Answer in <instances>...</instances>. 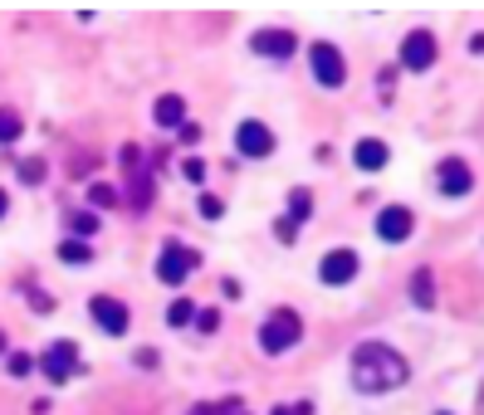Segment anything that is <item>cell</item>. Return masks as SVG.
<instances>
[{"label":"cell","mask_w":484,"mask_h":415,"mask_svg":"<svg viewBox=\"0 0 484 415\" xmlns=\"http://www.w3.org/2000/svg\"><path fill=\"white\" fill-rule=\"evenodd\" d=\"M406 377H411V367L396 347H387V342H357L353 347V386L363 396L396 391V386H406Z\"/></svg>","instance_id":"cell-1"},{"label":"cell","mask_w":484,"mask_h":415,"mask_svg":"<svg viewBox=\"0 0 484 415\" xmlns=\"http://www.w3.org/2000/svg\"><path fill=\"white\" fill-rule=\"evenodd\" d=\"M298 337H304V323H298V313H294V308H274V313L264 318V328H260V347L270 352V357L289 352Z\"/></svg>","instance_id":"cell-2"},{"label":"cell","mask_w":484,"mask_h":415,"mask_svg":"<svg viewBox=\"0 0 484 415\" xmlns=\"http://www.w3.org/2000/svg\"><path fill=\"white\" fill-rule=\"evenodd\" d=\"M308 69H313L318 88H343L347 83V59L338 54V45H328V39L308 45Z\"/></svg>","instance_id":"cell-3"},{"label":"cell","mask_w":484,"mask_h":415,"mask_svg":"<svg viewBox=\"0 0 484 415\" xmlns=\"http://www.w3.org/2000/svg\"><path fill=\"white\" fill-rule=\"evenodd\" d=\"M196 264H201V254H196L191 245L171 240V245H162V254H157V278H162V284H171V288H181L196 274Z\"/></svg>","instance_id":"cell-4"},{"label":"cell","mask_w":484,"mask_h":415,"mask_svg":"<svg viewBox=\"0 0 484 415\" xmlns=\"http://www.w3.org/2000/svg\"><path fill=\"white\" fill-rule=\"evenodd\" d=\"M235 152H240V157H250V162H264L274 152V132L264 128L260 118H245L240 128H235Z\"/></svg>","instance_id":"cell-5"},{"label":"cell","mask_w":484,"mask_h":415,"mask_svg":"<svg viewBox=\"0 0 484 415\" xmlns=\"http://www.w3.org/2000/svg\"><path fill=\"white\" fill-rule=\"evenodd\" d=\"M430 64H436V35H430V29H411V35L401 39V69L426 74Z\"/></svg>","instance_id":"cell-6"},{"label":"cell","mask_w":484,"mask_h":415,"mask_svg":"<svg viewBox=\"0 0 484 415\" xmlns=\"http://www.w3.org/2000/svg\"><path fill=\"white\" fill-rule=\"evenodd\" d=\"M39 367H45V377L54 381V386H64V381L79 371V347H74V342H49Z\"/></svg>","instance_id":"cell-7"},{"label":"cell","mask_w":484,"mask_h":415,"mask_svg":"<svg viewBox=\"0 0 484 415\" xmlns=\"http://www.w3.org/2000/svg\"><path fill=\"white\" fill-rule=\"evenodd\" d=\"M470 186H475V171H470L460 157H446V162L436 166V191L440 195H450V201H455V195H470Z\"/></svg>","instance_id":"cell-8"},{"label":"cell","mask_w":484,"mask_h":415,"mask_svg":"<svg viewBox=\"0 0 484 415\" xmlns=\"http://www.w3.org/2000/svg\"><path fill=\"white\" fill-rule=\"evenodd\" d=\"M318 278H323L328 288L353 284V278H357V254H353V249H328L323 264H318Z\"/></svg>","instance_id":"cell-9"},{"label":"cell","mask_w":484,"mask_h":415,"mask_svg":"<svg viewBox=\"0 0 484 415\" xmlns=\"http://www.w3.org/2000/svg\"><path fill=\"white\" fill-rule=\"evenodd\" d=\"M88 313H94V323H98V332H108V337H122V332H128V303H118V298H94V303H88Z\"/></svg>","instance_id":"cell-10"},{"label":"cell","mask_w":484,"mask_h":415,"mask_svg":"<svg viewBox=\"0 0 484 415\" xmlns=\"http://www.w3.org/2000/svg\"><path fill=\"white\" fill-rule=\"evenodd\" d=\"M411 230H416V220H411L406 205H382V211H377V235H382L387 245H401Z\"/></svg>","instance_id":"cell-11"},{"label":"cell","mask_w":484,"mask_h":415,"mask_svg":"<svg viewBox=\"0 0 484 415\" xmlns=\"http://www.w3.org/2000/svg\"><path fill=\"white\" fill-rule=\"evenodd\" d=\"M255 54H264V59H289L294 49H298V39L289 35V29H255Z\"/></svg>","instance_id":"cell-12"},{"label":"cell","mask_w":484,"mask_h":415,"mask_svg":"<svg viewBox=\"0 0 484 415\" xmlns=\"http://www.w3.org/2000/svg\"><path fill=\"white\" fill-rule=\"evenodd\" d=\"M152 118H157V128H181V122H187V98H181V93H162V98L152 103Z\"/></svg>","instance_id":"cell-13"},{"label":"cell","mask_w":484,"mask_h":415,"mask_svg":"<svg viewBox=\"0 0 484 415\" xmlns=\"http://www.w3.org/2000/svg\"><path fill=\"white\" fill-rule=\"evenodd\" d=\"M387 157H391L387 142H377V137H363V142H357V152H353V162L363 166V171H382Z\"/></svg>","instance_id":"cell-14"},{"label":"cell","mask_w":484,"mask_h":415,"mask_svg":"<svg viewBox=\"0 0 484 415\" xmlns=\"http://www.w3.org/2000/svg\"><path fill=\"white\" fill-rule=\"evenodd\" d=\"M411 298H416V308H430V303H436V284H430V269H416V278H411Z\"/></svg>","instance_id":"cell-15"},{"label":"cell","mask_w":484,"mask_h":415,"mask_svg":"<svg viewBox=\"0 0 484 415\" xmlns=\"http://www.w3.org/2000/svg\"><path fill=\"white\" fill-rule=\"evenodd\" d=\"M20 132H25V118H20L15 108H0V147H10Z\"/></svg>","instance_id":"cell-16"},{"label":"cell","mask_w":484,"mask_h":415,"mask_svg":"<svg viewBox=\"0 0 484 415\" xmlns=\"http://www.w3.org/2000/svg\"><path fill=\"white\" fill-rule=\"evenodd\" d=\"M59 259H64V264H88L94 249H88L84 240H59Z\"/></svg>","instance_id":"cell-17"},{"label":"cell","mask_w":484,"mask_h":415,"mask_svg":"<svg viewBox=\"0 0 484 415\" xmlns=\"http://www.w3.org/2000/svg\"><path fill=\"white\" fill-rule=\"evenodd\" d=\"M308 215H313V195H308V191H289V220L304 225Z\"/></svg>","instance_id":"cell-18"},{"label":"cell","mask_w":484,"mask_h":415,"mask_svg":"<svg viewBox=\"0 0 484 415\" xmlns=\"http://www.w3.org/2000/svg\"><path fill=\"white\" fill-rule=\"evenodd\" d=\"M88 205H94V211H108V205H118V191H113V186H88Z\"/></svg>","instance_id":"cell-19"},{"label":"cell","mask_w":484,"mask_h":415,"mask_svg":"<svg viewBox=\"0 0 484 415\" xmlns=\"http://www.w3.org/2000/svg\"><path fill=\"white\" fill-rule=\"evenodd\" d=\"M191 318H196V303H187V298H177V303L167 308V323H171V328H187Z\"/></svg>","instance_id":"cell-20"},{"label":"cell","mask_w":484,"mask_h":415,"mask_svg":"<svg viewBox=\"0 0 484 415\" xmlns=\"http://www.w3.org/2000/svg\"><path fill=\"white\" fill-rule=\"evenodd\" d=\"M5 371H10V377H15V381H25V377H29V371H35V357H25V352H10V361H5Z\"/></svg>","instance_id":"cell-21"},{"label":"cell","mask_w":484,"mask_h":415,"mask_svg":"<svg viewBox=\"0 0 484 415\" xmlns=\"http://www.w3.org/2000/svg\"><path fill=\"white\" fill-rule=\"evenodd\" d=\"M20 181H29V186H35V181H45V162H39V157L20 162Z\"/></svg>","instance_id":"cell-22"},{"label":"cell","mask_w":484,"mask_h":415,"mask_svg":"<svg viewBox=\"0 0 484 415\" xmlns=\"http://www.w3.org/2000/svg\"><path fill=\"white\" fill-rule=\"evenodd\" d=\"M201 215H205V220H221L225 201H221V195H201Z\"/></svg>","instance_id":"cell-23"},{"label":"cell","mask_w":484,"mask_h":415,"mask_svg":"<svg viewBox=\"0 0 484 415\" xmlns=\"http://www.w3.org/2000/svg\"><path fill=\"white\" fill-rule=\"evenodd\" d=\"M196 313H201V318H196V328H201V332L221 328V308H196Z\"/></svg>","instance_id":"cell-24"},{"label":"cell","mask_w":484,"mask_h":415,"mask_svg":"<svg viewBox=\"0 0 484 415\" xmlns=\"http://www.w3.org/2000/svg\"><path fill=\"white\" fill-rule=\"evenodd\" d=\"M294 230H298V225L289 220V215H284V220H274V240H280V245H294Z\"/></svg>","instance_id":"cell-25"},{"label":"cell","mask_w":484,"mask_h":415,"mask_svg":"<svg viewBox=\"0 0 484 415\" xmlns=\"http://www.w3.org/2000/svg\"><path fill=\"white\" fill-rule=\"evenodd\" d=\"M69 225H74V235H94V230H98V220H94V215H74Z\"/></svg>","instance_id":"cell-26"},{"label":"cell","mask_w":484,"mask_h":415,"mask_svg":"<svg viewBox=\"0 0 484 415\" xmlns=\"http://www.w3.org/2000/svg\"><path fill=\"white\" fill-rule=\"evenodd\" d=\"M181 176H187V181H201V176H205V162H187V166H181Z\"/></svg>","instance_id":"cell-27"},{"label":"cell","mask_w":484,"mask_h":415,"mask_svg":"<svg viewBox=\"0 0 484 415\" xmlns=\"http://www.w3.org/2000/svg\"><path fill=\"white\" fill-rule=\"evenodd\" d=\"M270 415H294V411H289V406H274V411H270Z\"/></svg>","instance_id":"cell-28"},{"label":"cell","mask_w":484,"mask_h":415,"mask_svg":"<svg viewBox=\"0 0 484 415\" xmlns=\"http://www.w3.org/2000/svg\"><path fill=\"white\" fill-rule=\"evenodd\" d=\"M5 205H10V201H5V191H0V215H5Z\"/></svg>","instance_id":"cell-29"},{"label":"cell","mask_w":484,"mask_h":415,"mask_svg":"<svg viewBox=\"0 0 484 415\" xmlns=\"http://www.w3.org/2000/svg\"><path fill=\"white\" fill-rule=\"evenodd\" d=\"M436 415H450V411H436Z\"/></svg>","instance_id":"cell-30"},{"label":"cell","mask_w":484,"mask_h":415,"mask_svg":"<svg viewBox=\"0 0 484 415\" xmlns=\"http://www.w3.org/2000/svg\"><path fill=\"white\" fill-rule=\"evenodd\" d=\"M0 347H5V337H0Z\"/></svg>","instance_id":"cell-31"}]
</instances>
